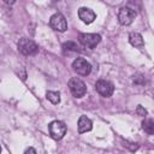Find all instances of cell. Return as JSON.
<instances>
[{"instance_id": "6da1fadb", "label": "cell", "mask_w": 154, "mask_h": 154, "mask_svg": "<svg viewBox=\"0 0 154 154\" xmlns=\"http://www.w3.org/2000/svg\"><path fill=\"white\" fill-rule=\"evenodd\" d=\"M17 47H18V51L23 54V55H35L37 52H38V46L30 38H26V37H22L19 38L18 43H17Z\"/></svg>"}, {"instance_id": "7a4b0ae2", "label": "cell", "mask_w": 154, "mask_h": 154, "mask_svg": "<svg viewBox=\"0 0 154 154\" xmlns=\"http://www.w3.org/2000/svg\"><path fill=\"white\" fill-rule=\"evenodd\" d=\"M48 131L52 138L54 140H61L66 134V125L61 120H53L48 124Z\"/></svg>"}, {"instance_id": "3957f363", "label": "cell", "mask_w": 154, "mask_h": 154, "mask_svg": "<svg viewBox=\"0 0 154 154\" xmlns=\"http://www.w3.org/2000/svg\"><path fill=\"white\" fill-rule=\"evenodd\" d=\"M78 40H79V43L85 47V48H89V49H93L95 48L99 42L101 41V36L99 34H90V32H85V34H79L78 36Z\"/></svg>"}, {"instance_id": "277c9868", "label": "cell", "mask_w": 154, "mask_h": 154, "mask_svg": "<svg viewBox=\"0 0 154 154\" xmlns=\"http://www.w3.org/2000/svg\"><path fill=\"white\" fill-rule=\"evenodd\" d=\"M69 89L75 97H82L87 93L85 83L77 77H73L69 81Z\"/></svg>"}, {"instance_id": "5b68a950", "label": "cell", "mask_w": 154, "mask_h": 154, "mask_svg": "<svg viewBox=\"0 0 154 154\" xmlns=\"http://www.w3.org/2000/svg\"><path fill=\"white\" fill-rule=\"evenodd\" d=\"M72 69L77 75L88 76L91 72V64L87 61L84 58H76L72 61Z\"/></svg>"}, {"instance_id": "8992f818", "label": "cell", "mask_w": 154, "mask_h": 154, "mask_svg": "<svg viewBox=\"0 0 154 154\" xmlns=\"http://www.w3.org/2000/svg\"><path fill=\"white\" fill-rule=\"evenodd\" d=\"M49 25L53 30L59 31V32H64L67 29V22L66 18L61 14V13H54L51 18H49Z\"/></svg>"}, {"instance_id": "52a82bcc", "label": "cell", "mask_w": 154, "mask_h": 154, "mask_svg": "<svg viewBox=\"0 0 154 154\" xmlns=\"http://www.w3.org/2000/svg\"><path fill=\"white\" fill-rule=\"evenodd\" d=\"M136 18V12L131 7L124 6L118 12V20L122 25H130Z\"/></svg>"}, {"instance_id": "ba28073f", "label": "cell", "mask_w": 154, "mask_h": 154, "mask_svg": "<svg viewBox=\"0 0 154 154\" xmlns=\"http://www.w3.org/2000/svg\"><path fill=\"white\" fill-rule=\"evenodd\" d=\"M95 89L103 97H109L114 93V85L109 81H106V79H99L95 83Z\"/></svg>"}, {"instance_id": "9c48e42d", "label": "cell", "mask_w": 154, "mask_h": 154, "mask_svg": "<svg viewBox=\"0 0 154 154\" xmlns=\"http://www.w3.org/2000/svg\"><path fill=\"white\" fill-rule=\"evenodd\" d=\"M78 17H79V19H81L83 23L90 24V23H93V22L95 20L96 14H95V12H94L93 10H90V8H88V7H81V8L78 10Z\"/></svg>"}, {"instance_id": "30bf717a", "label": "cell", "mask_w": 154, "mask_h": 154, "mask_svg": "<svg viewBox=\"0 0 154 154\" xmlns=\"http://www.w3.org/2000/svg\"><path fill=\"white\" fill-rule=\"evenodd\" d=\"M77 126H78V132L79 134H84V132L90 131L93 129V123L87 116H81L79 119H78Z\"/></svg>"}, {"instance_id": "8fae6325", "label": "cell", "mask_w": 154, "mask_h": 154, "mask_svg": "<svg viewBox=\"0 0 154 154\" xmlns=\"http://www.w3.org/2000/svg\"><path fill=\"white\" fill-rule=\"evenodd\" d=\"M129 42L131 46H134L136 48H142L144 46V41H143L142 35L138 32H135V31L129 34Z\"/></svg>"}, {"instance_id": "7c38bea8", "label": "cell", "mask_w": 154, "mask_h": 154, "mask_svg": "<svg viewBox=\"0 0 154 154\" xmlns=\"http://www.w3.org/2000/svg\"><path fill=\"white\" fill-rule=\"evenodd\" d=\"M142 129L148 135H153L154 134V122H153V119H144L142 122Z\"/></svg>"}, {"instance_id": "4fadbf2b", "label": "cell", "mask_w": 154, "mask_h": 154, "mask_svg": "<svg viewBox=\"0 0 154 154\" xmlns=\"http://www.w3.org/2000/svg\"><path fill=\"white\" fill-rule=\"evenodd\" d=\"M46 97H47V100H49V101H51L52 103H54V105H57V103L60 102V94H59V91L49 90V91H47Z\"/></svg>"}, {"instance_id": "5bb4252c", "label": "cell", "mask_w": 154, "mask_h": 154, "mask_svg": "<svg viewBox=\"0 0 154 154\" xmlns=\"http://www.w3.org/2000/svg\"><path fill=\"white\" fill-rule=\"evenodd\" d=\"M63 49L66 52H79V46L76 43V42H72V41H67L63 45Z\"/></svg>"}, {"instance_id": "9a60e30c", "label": "cell", "mask_w": 154, "mask_h": 154, "mask_svg": "<svg viewBox=\"0 0 154 154\" xmlns=\"http://www.w3.org/2000/svg\"><path fill=\"white\" fill-rule=\"evenodd\" d=\"M136 112H137V114H138V116H142V117H144V116L147 114V111H146V109H144L142 106H137Z\"/></svg>"}, {"instance_id": "2e32d148", "label": "cell", "mask_w": 154, "mask_h": 154, "mask_svg": "<svg viewBox=\"0 0 154 154\" xmlns=\"http://www.w3.org/2000/svg\"><path fill=\"white\" fill-rule=\"evenodd\" d=\"M5 4H7V5H13L14 2H16V0H2Z\"/></svg>"}, {"instance_id": "e0dca14e", "label": "cell", "mask_w": 154, "mask_h": 154, "mask_svg": "<svg viewBox=\"0 0 154 154\" xmlns=\"http://www.w3.org/2000/svg\"><path fill=\"white\" fill-rule=\"evenodd\" d=\"M25 153H36V149H34V148H28V149H25Z\"/></svg>"}, {"instance_id": "ac0fdd59", "label": "cell", "mask_w": 154, "mask_h": 154, "mask_svg": "<svg viewBox=\"0 0 154 154\" xmlns=\"http://www.w3.org/2000/svg\"><path fill=\"white\" fill-rule=\"evenodd\" d=\"M0 152H1V147H0Z\"/></svg>"}]
</instances>
